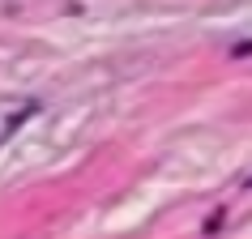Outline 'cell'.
I'll return each instance as SVG.
<instances>
[{
  "label": "cell",
  "mask_w": 252,
  "mask_h": 239,
  "mask_svg": "<svg viewBox=\"0 0 252 239\" xmlns=\"http://www.w3.org/2000/svg\"><path fill=\"white\" fill-rule=\"evenodd\" d=\"M34 111H39V98H26V94L22 98H0V146L22 133L34 120Z\"/></svg>",
  "instance_id": "1"
}]
</instances>
